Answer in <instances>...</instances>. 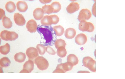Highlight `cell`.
<instances>
[{
  "label": "cell",
  "mask_w": 125,
  "mask_h": 79,
  "mask_svg": "<svg viewBox=\"0 0 125 79\" xmlns=\"http://www.w3.org/2000/svg\"><path fill=\"white\" fill-rule=\"evenodd\" d=\"M41 37L40 43L45 46H52L55 43L56 37L51 26L38 25L37 29Z\"/></svg>",
  "instance_id": "1"
},
{
  "label": "cell",
  "mask_w": 125,
  "mask_h": 79,
  "mask_svg": "<svg viewBox=\"0 0 125 79\" xmlns=\"http://www.w3.org/2000/svg\"><path fill=\"white\" fill-rule=\"evenodd\" d=\"M0 37L3 40L12 41L17 39L18 37V35L14 32L4 30L1 32Z\"/></svg>",
  "instance_id": "2"
},
{
  "label": "cell",
  "mask_w": 125,
  "mask_h": 79,
  "mask_svg": "<svg viewBox=\"0 0 125 79\" xmlns=\"http://www.w3.org/2000/svg\"><path fill=\"white\" fill-rule=\"evenodd\" d=\"M82 63L84 66L91 71L96 72V61L92 58L89 56L84 57L82 60Z\"/></svg>",
  "instance_id": "3"
},
{
  "label": "cell",
  "mask_w": 125,
  "mask_h": 79,
  "mask_svg": "<svg viewBox=\"0 0 125 79\" xmlns=\"http://www.w3.org/2000/svg\"><path fill=\"white\" fill-rule=\"evenodd\" d=\"M34 62L38 68L41 70L46 69L49 66L47 60L42 56H38L35 59Z\"/></svg>",
  "instance_id": "4"
},
{
  "label": "cell",
  "mask_w": 125,
  "mask_h": 79,
  "mask_svg": "<svg viewBox=\"0 0 125 79\" xmlns=\"http://www.w3.org/2000/svg\"><path fill=\"white\" fill-rule=\"evenodd\" d=\"M73 66L72 64L69 62L61 63L57 65L56 69L53 72L65 73L71 70Z\"/></svg>",
  "instance_id": "5"
},
{
  "label": "cell",
  "mask_w": 125,
  "mask_h": 79,
  "mask_svg": "<svg viewBox=\"0 0 125 79\" xmlns=\"http://www.w3.org/2000/svg\"><path fill=\"white\" fill-rule=\"evenodd\" d=\"M78 28L82 31L89 32H92L94 28V26L92 23L84 20L80 21L79 24Z\"/></svg>",
  "instance_id": "6"
},
{
  "label": "cell",
  "mask_w": 125,
  "mask_h": 79,
  "mask_svg": "<svg viewBox=\"0 0 125 79\" xmlns=\"http://www.w3.org/2000/svg\"><path fill=\"white\" fill-rule=\"evenodd\" d=\"M92 14L90 11L87 9H83L80 11L78 19L79 21L89 19L91 17Z\"/></svg>",
  "instance_id": "7"
},
{
  "label": "cell",
  "mask_w": 125,
  "mask_h": 79,
  "mask_svg": "<svg viewBox=\"0 0 125 79\" xmlns=\"http://www.w3.org/2000/svg\"><path fill=\"white\" fill-rule=\"evenodd\" d=\"M34 63L31 60L26 61L24 64L23 69L20 73H31L33 70Z\"/></svg>",
  "instance_id": "8"
},
{
  "label": "cell",
  "mask_w": 125,
  "mask_h": 79,
  "mask_svg": "<svg viewBox=\"0 0 125 79\" xmlns=\"http://www.w3.org/2000/svg\"><path fill=\"white\" fill-rule=\"evenodd\" d=\"M26 53L29 60L34 59L38 55V50L36 48L33 47L28 48L26 50Z\"/></svg>",
  "instance_id": "9"
},
{
  "label": "cell",
  "mask_w": 125,
  "mask_h": 79,
  "mask_svg": "<svg viewBox=\"0 0 125 79\" xmlns=\"http://www.w3.org/2000/svg\"><path fill=\"white\" fill-rule=\"evenodd\" d=\"M14 20L16 24L19 26L24 25L25 23V20L23 16L18 13L14 14Z\"/></svg>",
  "instance_id": "10"
},
{
  "label": "cell",
  "mask_w": 125,
  "mask_h": 79,
  "mask_svg": "<svg viewBox=\"0 0 125 79\" xmlns=\"http://www.w3.org/2000/svg\"><path fill=\"white\" fill-rule=\"evenodd\" d=\"M26 27L27 30L31 33L36 32L37 25L36 21L33 19H31L27 23Z\"/></svg>",
  "instance_id": "11"
},
{
  "label": "cell",
  "mask_w": 125,
  "mask_h": 79,
  "mask_svg": "<svg viewBox=\"0 0 125 79\" xmlns=\"http://www.w3.org/2000/svg\"><path fill=\"white\" fill-rule=\"evenodd\" d=\"M87 39V37L85 34L83 33H81L76 36L75 38V41L77 44L82 45L86 43Z\"/></svg>",
  "instance_id": "12"
},
{
  "label": "cell",
  "mask_w": 125,
  "mask_h": 79,
  "mask_svg": "<svg viewBox=\"0 0 125 79\" xmlns=\"http://www.w3.org/2000/svg\"><path fill=\"white\" fill-rule=\"evenodd\" d=\"M80 7L78 3L72 2L67 7L66 10L68 13L71 14L78 10Z\"/></svg>",
  "instance_id": "13"
},
{
  "label": "cell",
  "mask_w": 125,
  "mask_h": 79,
  "mask_svg": "<svg viewBox=\"0 0 125 79\" xmlns=\"http://www.w3.org/2000/svg\"><path fill=\"white\" fill-rule=\"evenodd\" d=\"M41 24L44 25L49 26L51 24H54L52 15L44 16L41 19Z\"/></svg>",
  "instance_id": "14"
},
{
  "label": "cell",
  "mask_w": 125,
  "mask_h": 79,
  "mask_svg": "<svg viewBox=\"0 0 125 79\" xmlns=\"http://www.w3.org/2000/svg\"><path fill=\"white\" fill-rule=\"evenodd\" d=\"M44 14L42 9L40 8H36L34 11L33 15L34 18L36 20H39L43 17Z\"/></svg>",
  "instance_id": "15"
},
{
  "label": "cell",
  "mask_w": 125,
  "mask_h": 79,
  "mask_svg": "<svg viewBox=\"0 0 125 79\" xmlns=\"http://www.w3.org/2000/svg\"><path fill=\"white\" fill-rule=\"evenodd\" d=\"M16 6L17 9L21 12L25 11L28 8L27 4L24 1H18L16 4Z\"/></svg>",
  "instance_id": "16"
},
{
  "label": "cell",
  "mask_w": 125,
  "mask_h": 79,
  "mask_svg": "<svg viewBox=\"0 0 125 79\" xmlns=\"http://www.w3.org/2000/svg\"><path fill=\"white\" fill-rule=\"evenodd\" d=\"M76 34V31L75 29L69 28L66 29L65 32V36L66 38L72 39L75 37Z\"/></svg>",
  "instance_id": "17"
},
{
  "label": "cell",
  "mask_w": 125,
  "mask_h": 79,
  "mask_svg": "<svg viewBox=\"0 0 125 79\" xmlns=\"http://www.w3.org/2000/svg\"><path fill=\"white\" fill-rule=\"evenodd\" d=\"M67 61L71 63L73 66L77 65L78 63L79 60L77 57L74 54H70L67 57Z\"/></svg>",
  "instance_id": "18"
},
{
  "label": "cell",
  "mask_w": 125,
  "mask_h": 79,
  "mask_svg": "<svg viewBox=\"0 0 125 79\" xmlns=\"http://www.w3.org/2000/svg\"><path fill=\"white\" fill-rule=\"evenodd\" d=\"M26 57L25 53L20 52L16 53L14 56L15 60L21 63L24 62Z\"/></svg>",
  "instance_id": "19"
},
{
  "label": "cell",
  "mask_w": 125,
  "mask_h": 79,
  "mask_svg": "<svg viewBox=\"0 0 125 79\" xmlns=\"http://www.w3.org/2000/svg\"><path fill=\"white\" fill-rule=\"evenodd\" d=\"M6 10L8 12L12 13L14 12L16 9V6L14 3L12 1H9L6 4L5 6Z\"/></svg>",
  "instance_id": "20"
},
{
  "label": "cell",
  "mask_w": 125,
  "mask_h": 79,
  "mask_svg": "<svg viewBox=\"0 0 125 79\" xmlns=\"http://www.w3.org/2000/svg\"><path fill=\"white\" fill-rule=\"evenodd\" d=\"M53 28L56 36H60L62 35L64 32L63 28L61 25H57L53 27Z\"/></svg>",
  "instance_id": "21"
},
{
  "label": "cell",
  "mask_w": 125,
  "mask_h": 79,
  "mask_svg": "<svg viewBox=\"0 0 125 79\" xmlns=\"http://www.w3.org/2000/svg\"><path fill=\"white\" fill-rule=\"evenodd\" d=\"M3 25L6 28H10L12 26V23L10 19L5 16L2 19Z\"/></svg>",
  "instance_id": "22"
},
{
  "label": "cell",
  "mask_w": 125,
  "mask_h": 79,
  "mask_svg": "<svg viewBox=\"0 0 125 79\" xmlns=\"http://www.w3.org/2000/svg\"><path fill=\"white\" fill-rule=\"evenodd\" d=\"M11 63L9 58L6 57L2 58L0 60V66L3 67H7L10 65Z\"/></svg>",
  "instance_id": "23"
},
{
  "label": "cell",
  "mask_w": 125,
  "mask_h": 79,
  "mask_svg": "<svg viewBox=\"0 0 125 79\" xmlns=\"http://www.w3.org/2000/svg\"><path fill=\"white\" fill-rule=\"evenodd\" d=\"M10 50V46L8 43L0 46V51L2 54L6 55L9 52Z\"/></svg>",
  "instance_id": "24"
},
{
  "label": "cell",
  "mask_w": 125,
  "mask_h": 79,
  "mask_svg": "<svg viewBox=\"0 0 125 79\" xmlns=\"http://www.w3.org/2000/svg\"><path fill=\"white\" fill-rule=\"evenodd\" d=\"M56 52L58 56L61 58L65 56L67 53L65 47L63 46L59 47L57 49Z\"/></svg>",
  "instance_id": "25"
},
{
  "label": "cell",
  "mask_w": 125,
  "mask_h": 79,
  "mask_svg": "<svg viewBox=\"0 0 125 79\" xmlns=\"http://www.w3.org/2000/svg\"><path fill=\"white\" fill-rule=\"evenodd\" d=\"M50 5L52 8L53 13H57L61 9V5L58 2H54Z\"/></svg>",
  "instance_id": "26"
},
{
  "label": "cell",
  "mask_w": 125,
  "mask_h": 79,
  "mask_svg": "<svg viewBox=\"0 0 125 79\" xmlns=\"http://www.w3.org/2000/svg\"><path fill=\"white\" fill-rule=\"evenodd\" d=\"M54 44L55 47L57 49L61 46L65 47L66 45L64 40L61 39H57L55 42Z\"/></svg>",
  "instance_id": "27"
},
{
  "label": "cell",
  "mask_w": 125,
  "mask_h": 79,
  "mask_svg": "<svg viewBox=\"0 0 125 79\" xmlns=\"http://www.w3.org/2000/svg\"><path fill=\"white\" fill-rule=\"evenodd\" d=\"M44 14H50L53 12L52 8L51 5H45L42 7Z\"/></svg>",
  "instance_id": "28"
},
{
  "label": "cell",
  "mask_w": 125,
  "mask_h": 79,
  "mask_svg": "<svg viewBox=\"0 0 125 79\" xmlns=\"http://www.w3.org/2000/svg\"><path fill=\"white\" fill-rule=\"evenodd\" d=\"M46 47L45 46L39 44H38L36 46V48L39 54L42 55L45 52Z\"/></svg>",
  "instance_id": "29"
},
{
  "label": "cell",
  "mask_w": 125,
  "mask_h": 79,
  "mask_svg": "<svg viewBox=\"0 0 125 79\" xmlns=\"http://www.w3.org/2000/svg\"><path fill=\"white\" fill-rule=\"evenodd\" d=\"M46 51L49 54L54 55L56 54V51L50 46H47L46 47Z\"/></svg>",
  "instance_id": "30"
},
{
  "label": "cell",
  "mask_w": 125,
  "mask_h": 79,
  "mask_svg": "<svg viewBox=\"0 0 125 79\" xmlns=\"http://www.w3.org/2000/svg\"><path fill=\"white\" fill-rule=\"evenodd\" d=\"M0 19H3L5 16L4 11L3 9L0 8Z\"/></svg>",
  "instance_id": "31"
},
{
  "label": "cell",
  "mask_w": 125,
  "mask_h": 79,
  "mask_svg": "<svg viewBox=\"0 0 125 79\" xmlns=\"http://www.w3.org/2000/svg\"><path fill=\"white\" fill-rule=\"evenodd\" d=\"M46 1V0H44V1L43 0H42H42H39V1H40L41 2H42L43 3H44V4H46V3H48L50 2L51 1V0H47V1Z\"/></svg>",
  "instance_id": "32"
}]
</instances>
